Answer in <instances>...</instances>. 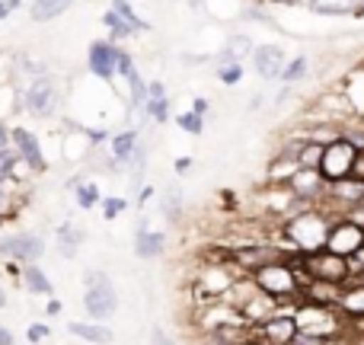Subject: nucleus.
Here are the masks:
<instances>
[{"label": "nucleus", "instance_id": "nucleus-13", "mask_svg": "<svg viewBox=\"0 0 364 345\" xmlns=\"http://www.w3.org/2000/svg\"><path fill=\"white\" fill-rule=\"evenodd\" d=\"M68 6H70V0H36L29 13H32V19H36V23H48V19L61 16Z\"/></svg>", "mask_w": 364, "mask_h": 345}, {"label": "nucleus", "instance_id": "nucleus-3", "mask_svg": "<svg viewBox=\"0 0 364 345\" xmlns=\"http://www.w3.org/2000/svg\"><path fill=\"white\" fill-rule=\"evenodd\" d=\"M355 144L352 141H333V144L323 151L320 157V170L326 179H342V176H348V170H352V160H355Z\"/></svg>", "mask_w": 364, "mask_h": 345}, {"label": "nucleus", "instance_id": "nucleus-17", "mask_svg": "<svg viewBox=\"0 0 364 345\" xmlns=\"http://www.w3.org/2000/svg\"><path fill=\"white\" fill-rule=\"evenodd\" d=\"M339 304L348 310V314H364V288H352L348 294L339 297Z\"/></svg>", "mask_w": 364, "mask_h": 345}, {"label": "nucleus", "instance_id": "nucleus-28", "mask_svg": "<svg viewBox=\"0 0 364 345\" xmlns=\"http://www.w3.org/2000/svg\"><path fill=\"white\" fill-rule=\"evenodd\" d=\"M250 51V38H243V36H237L230 42V55H246Z\"/></svg>", "mask_w": 364, "mask_h": 345}, {"label": "nucleus", "instance_id": "nucleus-10", "mask_svg": "<svg viewBox=\"0 0 364 345\" xmlns=\"http://www.w3.org/2000/svg\"><path fill=\"white\" fill-rule=\"evenodd\" d=\"M13 144H16L19 157L26 160V164L32 166V170H45V160H42V147H38V141L32 138L26 128H16L13 132Z\"/></svg>", "mask_w": 364, "mask_h": 345}, {"label": "nucleus", "instance_id": "nucleus-23", "mask_svg": "<svg viewBox=\"0 0 364 345\" xmlns=\"http://www.w3.org/2000/svg\"><path fill=\"white\" fill-rule=\"evenodd\" d=\"M80 230H74V227H61V250H68V253H74V246L80 243Z\"/></svg>", "mask_w": 364, "mask_h": 345}, {"label": "nucleus", "instance_id": "nucleus-14", "mask_svg": "<svg viewBox=\"0 0 364 345\" xmlns=\"http://www.w3.org/2000/svg\"><path fill=\"white\" fill-rule=\"evenodd\" d=\"M70 333L80 336V339H87V342H96V345L112 342V329H106V327H87V323H70Z\"/></svg>", "mask_w": 364, "mask_h": 345}, {"label": "nucleus", "instance_id": "nucleus-1", "mask_svg": "<svg viewBox=\"0 0 364 345\" xmlns=\"http://www.w3.org/2000/svg\"><path fill=\"white\" fill-rule=\"evenodd\" d=\"M83 307H87L90 317L96 320H106V317L115 314L119 307V297H115L112 285H109L106 275H87V294H83Z\"/></svg>", "mask_w": 364, "mask_h": 345}, {"label": "nucleus", "instance_id": "nucleus-31", "mask_svg": "<svg viewBox=\"0 0 364 345\" xmlns=\"http://www.w3.org/2000/svg\"><path fill=\"white\" fill-rule=\"evenodd\" d=\"M151 109H154V115H157V119H166V109H170V106H166V100H164V96H157Z\"/></svg>", "mask_w": 364, "mask_h": 345}, {"label": "nucleus", "instance_id": "nucleus-34", "mask_svg": "<svg viewBox=\"0 0 364 345\" xmlns=\"http://www.w3.org/2000/svg\"><path fill=\"white\" fill-rule=\"evenodd\" d=\"M0 345H13V333L6 327H0Z\"/></svg>", "mask_w": 364, "mask_h": 345}, {"label": "nucleus", "instance_id": "nucleus-33", "mask_svg": "<svg viewBox=\"0 0 364 345\" xmlns=\"http://www.w3.org/2000/svg\"><path fill=\"white\" fill-rule=\"evenodd\" d=\"M19 6V0H0V19L6 16V13H13Z\"/></svg>", "mask_w": 364, "mask_h": 345}, {"label": "nucleus", "instance_id": "nucleus-5", "mask_svg": "<svg viewBox=\"0 0 364 345\" xmlns=\"http://www.w3.org/2000/svg\"><path fill=\"white\" fill-rule=\"evenodd\" d=\"M307 269H310V275H314L316 282H329V285L346 282V275L352 272L348 269V262H346V256H336V253L307 259Z\"/></svg>", "mask_w": 364, "mask_h": 345}, {"label": "nucleus", "instance_id": "nucleus-16", "mask_svg": "<svg viewBox=\"0 0 364 345\" xmlns=\"http://www.w3.org/2000/svg\"><path fill=\"white\" fill-rule=\"evenodd\" d=\"M160 250H164V237L160 233H138V243H134L138 256H157Z\"/></svg>", "mask_w": 364, "mask_h": 345}, {"label": "nucleus", "instance_id": "nucleus-9", "mask_svg": "<svg viewBox=\"0 0 364 345\" xmlns=\"http://www.w3.org/2000/svg\"><path fill=\"white\" fill-rule=\"evenodd\" d=\"M119 55L122 51H115L112 45L106 42H96L93 48H90V70L100 77H112L115 74V64H119Z\"/></svg>", "mask_w": 364, "mask_h": 345}, {"label": "nucleus", "instance_id": "nucleus-32", "mask_svg": "<svg viewBox=\"0 0 364 345\" xmlns=\"http://www.w3.org/2000/svg\"><path fill=\"white\" fill-rule=\"evenodd\" d=\"M151 345H176V342H173V339H170V336H166V333H164V329H160V327H157V329H154V339H151Z\"/></svg>", "mask_w": 364, "mask_h": 345}, {"label": "nucleus", "instance_id": "nucleus-2", "mask_svg": "<svg viewBox=\"0 0 364 345\" xmlns=\"http://www.w3.org/2000/svg\"><path fill=\"white\" fill-rule=\"evenodd\" d=\"M58 102H61V93H58L55 80H48V77H42V80H32L29 90H26V109H29L32 115H38V119H48V115H55Z\"/></svg>", "mask_w": 364, "mask_h": 345}, {"label": "nucleus", "instance_id": "nucleus-7", "mask_svg": "<svg viewBox=\"0 0 364 345\" xmlns=\"http://www.w3.org/2000/svg\"><path fill=\"white\" fill-rule=\"evenodd\" d=\"M326 246H329V253H336V256H352L355 250L364 246V233H361L358 224H339L336 230L326 233Z\"/></svg>", "mask_w": 364, "mask_h": 345}, {"label": "nucleus", "instance_id": "nucleus-38", "mask_svg": "<svg viewBox=\"0 0 364 345\" xmlns=\"http://www.w3.org/2000/svg\"><path fill=\"white\" fill-rule=\"evenodd\" d=\"M4 304H6V297H4V294H0V307H4Z\"/></svg>", "mask_w": 364, "mask_h": 345}, {"label": "nucleus", "instance_id": "nucleus-19", "mask_svg": "<svg viewBox=\"0 0 364 345\" xmlns=\"http://www.w3.org/2000/svg\"><path fill=\"white\" fill-rule=\"evenodd\" d=\"M237 259L243 265H262V262H269L272 259V250H240Z\"/></svg>", "mask_w": 364, "mask_h": 345}, {"label": "nucleus", "instance_id": "nucleus-22", "mask_svg": "<svg viewBox=\"0 0 364 345\" xmlns=\"http://www.w3.org/2000/svg\"><path fill=\"white\" fill-rule=\"evenodd\" d=\"M320 157H323V151H320L316 144L304 147V154H301V166H307V170H316V166H320Z\"/></svg>", "mask_w": 364, "mask_h": 345}, {"label": "nucleus", "instance_id": "nucleus-11", "mask_svg": "<svg viewBox=\"0 0 364 345\" xmlns=\"http://www.w3.org/2000/svg\"><path fill=\"white\" fill-rule=\"evenodd\" d=\"M282 48H275V45H262V48H256V70L262 80H275V77H282Z\"/></svg>", "mask_w": 364, "mask_h": 345}, {"label": "nucleus", "instance_id": "nucleus-12", "mask_svg": "<svg viewBox=\"0 0 364 345\" xmlns=\"http://www.w3.org/2000/svg\"><path fill=\"white\" fill-rule=\"evenodd\" d=\"M294 333H297V323L291 320V317H272L269 323H265V339L269 342H288V339H294Z\"/></svg>", "mask_w": 364, "mask_h": 345}, {"label": "nucleus", "instance_id": "nucleus-24", "mask_svg": "<svg viewBox=\"0 0 364 345\" xmlns=\"http://www.w3.org/2000/svg\"><path fill=\"white\" fill-rule=\"evenodd\" d=\"M77 201H80L83 208L96 205V201H100V192H96V186H80V189H77Z\"/></svg>", "mask_w": 364, "mask_h": 345}, {"label": "nucleus", "instance_id": "nucleus-35", "mask_svg": "<svg viewBox=\"0 0 364 345\" xmlns=\"http://www.w3.org/2000/svg\"><path fill=\"white\" fill-rule=\"evenodd\" d=\"M208 112V102L205 100H195V115H205Z\"/></svg>", "mask_w": 364, "mask_h": 345}, {"label": "nucleus", "instance_id": "nucleus-27", "mask_svg": "<svg viewBox=\"0 0 364 345\" xmlns=\"http://www.w3.org/2000/svg\"><path fill=\"white\" fill-rule=\"evenodd\" d=\"M304 68H307V61H304V58H297V61L291 64L288 70H282V77H284V80H294V77H301V74H304Z\"/></svg>", "mask_w": 364, "mask_h": 345}, {"label": "nucleus", "instance_id": "nucleus-40", "mask_svg": "<svg viewBox=\"0 0 364 345\" xmlns=\"http://www.w3.org/2000/svg\"><path fill=\"white\" fill-rule=\"evenodd\" d=\"M246 345H256V342H246Z\"/></svg>", "mask_w": 364, "mask_h": 345}, {"label": "nucleus", "instance_id": "nucleus-20", "mask_svg": "<svg viewBox=\"0 0 364 345\" xmlns=\"http://www.w3.org/2000/svg\"><path fill=\"white\" fill-rule=\"evenodd\" d=\"M106 26H109V29H112V36H115V38H122V36H132V32H134L132 26H128L125 19H122L115 10H109V13H106Z\"/></svg>", "mask_w": 364, "mask_h": 345}, {"label": "nucleus", "instance_id": "nucleus-6", "mask_svg": "<svg viewBox=\"0 0 364 345\" xmlns=\"http://www.w3.org/2000/svg\"><path fill=\"white\" fill-rule=\"evenodd\" d=\"M326 227H323V221L316 218V214H301V218L291 224V240H294L297 246H307V250H314V246L326 243Z\"/></svg>", "mask_w": 364, "mask_h": 345}, {"label": "nucleus", "instance_id": "nucleus-15", "mask_svg": "<svg viewBox=\"0 0 364 345\" xmlns=\"http://www.w3.org/2000/svg\"><path fill=\"white\" fill-rule=\"evenodd\" d=\"M26 285H29V291H36V294H51V282L48 275H45L42 269H36V265H26Z\"/></svg>", "mask_w": 364, "mask_h": 345}, {"label": "nucleus", "instance_id": "nucleus-39", "mask_svg": "<svg viewBox=\"0 0 364 345\" xmlns=\"http://www.w3.org/2000/svg\"><path fill=\"white\" fill-rule=\"evenodd\" d=\"M282 4H294V0H282Z\"/></svg>", "mask_w": 364, "mask_h": 345}, {"label": "nucleus", "instance_id": "nucleus-8", "mask_svg": "<svg viewBox=\"0 0 364 345\" xmlns=\"http://www.w3.org/2000/svg\"><path fill=\"white\" fill-rule=\"evenodd\" d=\"M42 253H45V243L38 237H32V233L0 243V256H13V259H23V262H32V259H38Z\"/></svg>", "mask_w": 364, "mask_h": 345}, {"label": "nucleus", "instance_id": "nucleus-25", "mask_svg": "<svg viewBox=\"0 0 364 345\" xmlns=\"http://www.w3.org/2000/svg\"><path fill=\"white\" fill-rule=\"evenodd\" d=\"M102 208H106V211H102L106 218H115V214L125 211V198H106L102 201Z\"/></svg>", "mask_w": 364, "mask_h": 345}, {"label": "nucleus", "instance_id": "nucleus-30", "mask_svg": "<svg viewBox=\"0 0 364 345\" xmlns=\"http://www.w3.org/2000/svg\"><path fill=\"white\" fill-rule=\"evenodd\" d=\"M42 339H48V327H29V342H42Z\"/></svg>", "mask_w": 364, "mask_h": 345}, {"label": "nucleus", "instance_id": "nucleus-26", "mask_svg": "<svg viewBox=\"0 0 364 345\" xmlns=\"http://www.w3.org/2000/svg\"><path fill=\"white\" fill-rule=\"evenodd\" d=\"M179 125L186 128V132H192V134H201V115H182Z\"/></svg>", "mask_w": 364, "mask_h": 345}, {"label": "nucleus", "instance_id": "nucleus-29", "mask_svg": "<svg viewBox=\"0 0 364 345\" xmlns=\"http://www.w3.org/2000/svg\"><path fill=\"white\" fill-rule=\"evenodd\" d=\"M352 176H358V182H364V154H355L352 160V170H348Z\"/></svg>", "mask_w": 364, "mask_h": 345}, {"label": "nucleus", "instance_id": "nucleus-4", "mask_svg": "<svg viewBox=\"0 0 364 345\" xmlns=\"http://www.w3.org/2000/svg\"><path fill=\"white\" fill-rule=\"evenodd\" d=\"M256 282H259V288H262L265 294H291V291L297 288V275L282 262L262 265L259 275H256Z\"/></svg>", "mask_w": 364, "mask_h": 345}, {"label": "nucleus", "instance_id": "nucleus-18", "mask_svg": "<svg viewBox=\"0 0 364 345\" xmlns=\"http://www.w3.org/2000/svg\"><path fill=\"white\" fill-rule=\"evenodd\" d=\"M112 10L119 13V16L125 19V23L132 26V29H147V23H144V19H138V16H134V13H132V6H128L125 0H115V4H112Z\"/></svg>", "mask_w": 364, "mask_h": 345}, {"label": "nucleus", "instance_id": "nucleus-21", "mask_svg": "<svg viewBox=\"0 0 364 345\" xmlns=\"http://www.w3.org/2000/svg\"><path fill=\"white\" fill-rule=\"evenodd\" d=\"M132 147H134V134H132V132L119 134V138L112 141V151H115V157H122V160H125L128 154H132Z\"/></svg>", "mask_w": 364, "mask_h": 345}, {"label": "nucleus", "instance_id": "nucleus-36", "mask_svg": "<svg viewBox=\"0 0 364 345\" xmlns=\"http://www.w3.org/2000/svg\"><path fill=\"white\" fill-rule=\"evenodd\" d=\"M237 74H240V70H224V80L233 83V80H237Z\"/></svg>", "mask_w": 364, "mask_h": 345}, {"label": "nucleus", "instance_id": "nucleus-37", "mask_svg": "<svg viewBox=\"0 0 364 345\" xmlns=\"http://www.w3.org/2000/svg\"><path fill=\"white\" fill-rule=\"evenodd\" d=\"M6 147V132H4V125H0V151Z\"/></svg>", "mask_w": 364, "mask_h": 345}]
</instances>
